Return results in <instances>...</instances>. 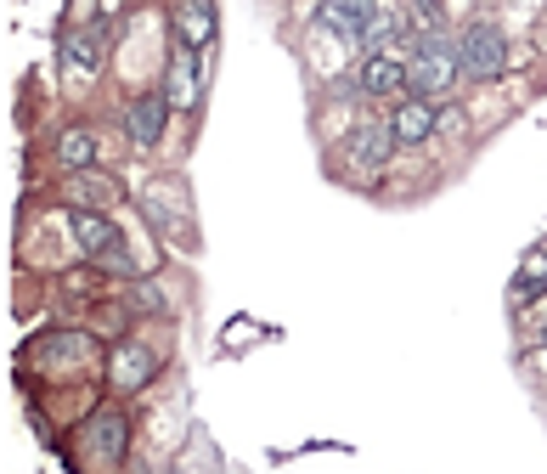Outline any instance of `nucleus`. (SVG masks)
Wrapping results in <instances>:
<instances>
[{"label": "nucleus", "instance_id": "7", "mask_svg": "<svg viewBox=\"0 0 547 474\" xmlns=\"http://www.w3.org/2000/svg\"><path fill=\"white\" fill-rule=\"evenodd\" d=\"M181 40H187V51H204L215 40V0H187L181 6Z\"/></svg>", "mask_w": 547, "mask_h": 474}, {"label": "nucleus", "instance_id": "17", "mask_svg": "<svg viewBox=\"0 0 547 474\" xmlns=\"http://www.w3.org/2000/svg\"><path fill=\"white\" fill-rule=\"evenodd\" d=\"M536 339L547 345V305H542V316H536Z\"/></svg>", "mask_w": 547, "mask_h": 474}, {"label": "nucleus", "instance_id": "14", "mask_svg": "<svg viewBox=\"0 0 547 474\" xmlns=\"http://www.w3.org/2000/svg\"><path fill=\"white\" fill-rule=\"evenodd\" d=\"M536 294H547V254H530L525 271L513 277V299H520V305H530Z\"/></svg>", "mask_w": 547, "mask_h": 474}, {"label": "nucleus", "instance_id": "9", "mask_svg": "<svg viewBox=\"0 0 547 474\" xmlns=\"http://www.w3.org/2000/svg\"><path fill=\"white\" fill-rule=\"evenodd\" d=\"M435 108L429 102H401V108H395V119H389V136L395 142H423V136L435 130Z\"/></svg>", "mask_w": 547, "mask_h": 474}, {"label": "nucleus", "instance_id": "5", "mask_svg": "<svg viewBox=\"0 0 547 474\" xmlns=\"http://www.w3.org/2000/svg\"><path fill=\"white\" fill-rule=\"evenodd\" d=\"M351 164L356 170H384L389 164V152H395V136H389V125H378V119H367V125H356V136H351Z\"/></svg>", "mask_w": 547, "mask_h": 474}, {"label": "nucleus", "instance_id": "4", "mask_svg": "<svg viewBox=\"0 0 547 474\" xmlns=\"http://www.w3.org/2000/svg\"><path fill=\"white\" fill-rule=\"evenodd\" d=\"M73 237H80L85 254L125 266V237H119V226H113L108 215H90V209H80V215H73Z\"/></svg>", "mask_w": 547, "mask_h": 474}, {"label": "nucleus", "instance_id": "1", "mask_svg": "<svg viewBox=\"0 0 547 474\" xmlns=\"http://www.w3.org/2000/svg\"><path fill=\"white\" fill-rule=\"evenodd\" d=\"M451 80H458V45L446 35H423L418 51H412V68H406V85H412L418 97H440Z\"/></svg>", "mask_w": 547, "mask_h": 474}, {"label": "nucleus", "instance_id": "10", "mask_svg": "<svg viewBox=\"0 0 547 474\" xmlns=\"http://www.w3.org/2000/svg\"><path fill=\"white\" fill-rule=\"evenodd\" d=\"M164 102H170V108H192V102H197V57L192 51L170 68V97H164Z\"/></svg>", "mask_w": 547, "mask_h": 474}, {"label": "nucleus", "instance_id": "6", "mask_svg": "<svg viewBox=\"0 0 547 474\" xmlns=\"http://www.w3.org/2000/svg\"><path fill=\"white\" fill-rule=\"evenodd\" d=\"M164 113H170V102H164L158 90H147L142 102H130V125H125L130 142H135V147H153L158 136H164Z\"/></svg>", "mask_w": 547, "mask_h": 474}, {"label": "nucleus", "instance_id": "13", "mask_svg": "<svg viewBox=\"0 0 547 474\" xmlns=\"http://www.w3.org/2000/svg\"><path fill=\"white\" fill-rule=\"evenodd\" d=\"M90 447L102 457H119L125 452V418H119V412H102V418L90 423Z\"/></svg>", "mask_w": 547, "mask_h": 474}, {"label": "nucleus", "instance_id": "3", "mask_svg": "<svg viewBox=\"0 0 547 474\" xmlns=\"http://www.w3.org/2000/svg\"><path fill=\"white\" fill-rule=\"evenodd\" d=\"M373 18H378V0H322V12H316V28H327V35H373Z\"/></svg>", "mask_w": 547, "mask_h": 474}, {"label": "nucleus", "instance_id": "16", "mask_svg": "<svg viewBox=\"0 0 547 474\" xmlns=\"http://www.w3.org/2000/svg\"><path fill=\"white\" fill-rule=\"evenodd\" d=\"M412 18H423V23H435V18H440V0H412Z\"/></svg>", "mask_w": 547, "mask_h": 474}, {"label": "nucleus", "instance_id": "8", "mask_svg": "<svg viewBox=\"0 0 547 474\" xmlns=\"http://www.w3.org/2000/svg\"><path fill=\"white\" fill-rule=\"evenodd\" d=\"M401 85H406V63H395V57H367L361 63V90L367 97H395Z\"/></svg>", "mask_w": 547, "mask_h": 474}, {"label": "nucleus", "instance_id": "15", "mask_svg": "<svg viewBox=\"0 0 547 474\" xmlns=\"http://www.w3.org/2000/svg\"><path fill=\"white\" fill-rule=\"evenodd\" d=\"M57 159H63L68 170H85V164L96 159V136H90V130H68L63 142H57Z\"/></svg>", "mask_w": 547, "mask_h": 474}, {"label": "nucleus", "instance_id": "11", "mask_svg": "<svg viewBox=\"0 0 547 474\" xmlns=\"http://www.w3.org/2000/svg\"><path fill=\"white\" fill-rule=\"evenodd\" d=\"M63 57H68L73 68H85V74H90V68L102 63V35H96V28H73V35L63 40Z\"/></svg>", "mask_w": 547, "mask_h": 474}, {"label": "nucleus", "instance_id": "12", "mask_svg": "<svg viewBox=\"0 0 547 474\" xmlns=\"http://www.w3.org/2000/svg\"><path fill=\"white\" fill-rule=\"evenodd\" d=\"M147 373H153V356H147L142 345H125V350L113 356V378H119L125 390H135V385H142Z\"/></svg>", "mask_w": 547, "mask_h": 474}, {"label": "nucleus", "instance_id": "2", "mask_svg": "<svg viewBox=\"0 0 547 474\" xmlns=\"http://www.w3.org/2000/svg\"><path fill=\"white\" fill-rule=\"evenodd\" d=\"M508 68V40L497 23H474L468 35L458 40V74L468 80H497V74Z\"/></svg>", "mask_w": 547, "mask_h": 474}]
</instances>
